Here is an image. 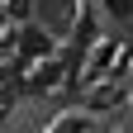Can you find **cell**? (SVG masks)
I'll use <instances>...</instances> for the list:
<instances>
[{
	"label": "cell",
	"mask_w": 133,
	"mask_h": 133,
	"mask_svg": "<svg viewBox=\"0 0 133 133\" xmlns=\"http://www.w3.org/2000/svg\"><path fill=\"white\" fill-rule=\"evenodd\" d=\"M105 5H109V14H119V19L133 14V0H105Z\"/></svg>",
	"instance_id": "1"
}]
</instances>
